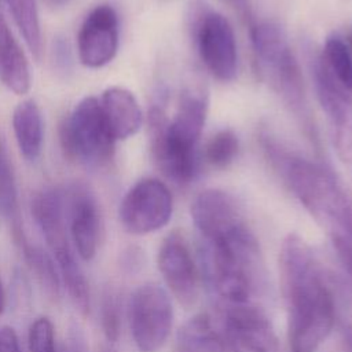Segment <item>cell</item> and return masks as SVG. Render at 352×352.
Here are the masks:
<instances>
[{"mask_svg":"<svg viewBox=\"0 0 352 352\" xmlns=\"http://www.w3.org/2000/svg\"><path fill=\"white\" fill-rule=\"evenodd\" d=\"M280 290L287 308L292 352H315L330 334L334 298L309 245L289 234L279 250Z\"/></svg>","mask_w":352,"mask_h":352,"instance_id":"1","label":"cell"},{"mask_svg":"<svg viewBox=\"0 0 352 352\" xmlns=\"http://www.w3.org/2000/svg\"><path fill=\"white\" fill-rule=\"evenodd\" d=\"M202 242V268L210 289L226 305L252 302L261 280V260L246 221Z\"/></svg>","mask_w":352,"mask_h":352,"instance_id":"2","label":"cell"},{"mask_svg":"<svg viewBox=\"0 0 352 352\" xmlns=\"http://www.w3.org/2000/svg\"><path fill=\"white\" fill-rule=\"evenodd\" d=\"M206 120V102L184 94L170 121L160 109L148 116L151 153L160 169L176 183H188L197 173V148Z\"/></svg>","mask_w":352,"mask_h":352,"instance_id":"3","label":"cell"},{"mask_svg":"<svg viewBox=\"0 0 352 352\" xmlns=\"http://www.w3.org/2000/svg\"><path fill=\"white\" fill-rule=\"evenodd\" d=\"M30 209L48 253L56 264L62 286L80 314L88 315L91 309L89 283L69 236L63 191L58 187H44L36 191Z\"/></svg>","mask_w":352,"mask_h":352,"instance_id":"4","label":"cell"},{"mask_svg":"<svg viewBox=\"0 0 352 352\" xmlns=\"http://www.w3.org/2000/svg\"><path fill=\"white\" fill-rule=\"evenodd\" d=\"M278 161L293 194L330 238L352 232V204L327 169L302 157L282 155Z\"/></svg>","mask_w":352,"mask_h":352,"instance_id":"5","label":"cell"},{"mask_svg":"<svg viewBox=\"0 0 352 352\" xmlns=\"http://www.w3.org/2000/svg\"><path fill=\"white\" fill-rule=\"evenodd\" d=\"M116 142L95 96L81 99L59 128L65 157L91 169L103 168L113 160Z\"/></svg>","mask_w":352,"mask_h":352,"instance_id":"6","label":"cell"},{"mask_svg":"<svg viewBox=\"0 0 352 352\" xmlns=\"http://www.w3.org/2000/svg\"><path fill=\"white\" fill-rule=\"evenodd\" d=\"M129 329L139 352H158L165 345L173 323L169 293L155 282H146L131 294Z\"/></svg>","mask_w":352,"mask_h":352,"instance_id":"7","label":"cell"},{"mask_svg":"<svg viewBox=\"0 0 352 352\" xmlns=\"http://www.w3.org/2000/svg\"><path fill=\"white\" fill-rule=\"evenodd\" d=\"M250 36L258 62L271 74L285 99L300 107L304 99L302 76L283 30L275 23L261 22L252 28Z\"/></svg>","mask_w":352,"mask_h":352,"instance_id":"8","label":"cell"},{"mask_svg":"<svg viewBox=\"0 0 352 352\" xmlns=\"http://www.w3.org/2000/svg\"><path fill=\"white\" fill-rule=\"evenodd\" d=\"M173 212V198L158 179L146 177L136 182L124 195L118 208L120 223L133 235H146L165 227Z\"/></svg>","mask_w":352,"mask_h":352,"instance_id":"9","label":"cell"},{"mask_svg":"<svg viewBox=\"0 0 352 352\" xmlns=\"http://www.w3.org/2000/svg\"><path fill=\"white\" fill-rule=\"evenodd\" d=\"M65 194L67 231L76 254L82 261H92L98 253L102 217L95 194L82 183L69 186Z\"/></svg>","mask_w":352,"mask_h":352,"instance_id":"10","label":"cell"},{"mask_svg":"<svg viewBox=\"0 0 352 352\" xmlns=\"http://www.w3.org/2000/svg\"><path fill=\"white\" fill-rule=\"evenodd\" d=\"M198 52L209 73L220 81H231L238 70L235 33L228 19L219 12H208L198 28Z\"/></svg>","mask_w":352,"mask_h":352,"instance_id":"11","label":"cell"},{"mask_svg":"<svg viewBox=\"0 0 352 352\" xmlns=\"http://www.w3.org/2000/svg\"><path fill=\"white\" fill-rule=\"evenodd\" d=\"M118 15L109 4H99L82 21L77 34L80 62L89 69L110 63L118 50Z\"/></svg>","mask_w":352,"mask_h":352,"instance_id":"12","label":"cell"},{"mask_svg":"<svg viewBox=\"0 0 352 352\" xmlns=\"http://www.w3.org/2000/svg\"><path fill=\"white\" fill-rule=\"evenodd\" d=\"M221 326L231 352H279L268 318L253 302L226 305Z\"/></svg>","mask_w":352,"mask_h":352,"instance_id":"13","label":"cell"},{"mask_svg":"<svg viewBox=\"0 0 352 352\" xmlns=\"http://www.w3.org/2000/svg\"><path fill=\"white\" fill-rule=\"evenodd\" d=\"M157 267L173 297L184 307L197 301L199 274L191 252L179 232H170L160 245Z\"/></svg>","mask_w":352,"mask_h":352,"instance_id":"14","label":"cell"},{"mask_svg":"<svg viewBox=\"0 0 352 352\" xmlns=\"http://www.w3.org/2000/svg\"><path fill=\"white\" fill-rule=\"evenodd\" d=\"M315 88L338 157L352 161V95L331 78L320 60L315 66Z\"/></svg>","mask_w":352,"mask_h":352,"instance_id":"15","label":"cell"},{"mask_svg":"<svg viewBox=\"0 0 352 352\" xmlns=\"http://www.w3.org/2000/svg\"><path fill=\"white\" fill-rule=\"evenodd\" d=\"M190 213L202 239L219 236L245 221L235 199L217 188L201 191L194 198Z\"/></svg>","mask_w":352,"mask_h":352,"instance_id":"16","label":"cell"},{"mask_svg":"<svg viewBox=\"0 0 352 352\" xmlns=\"http://www.w3.org/2000/svg\"><path fill=\"white\" fill-rule=\"evenodd\" d=\"M99 102L116 140H125L140 129L143 113L131 91L122 87H110L102 94Z\"/></svg>","mask_w":352,"mask_h":352,"instance_id":"17","label":"cell"},{"mask_svg":"<svg viewBox=\"0 0 352 352\" xmlns=\"http://www.w3.org/2000/svg\"><path fill=\"white\" fill-rule=\"evenodd\" d=\"M173 352H231V345L223 326L208 314H198L177 330Z\"/></svg>","mask_w":352,"mask_h":352,"instance_id":"18","label":"cell"},{"mask_svg":"<svg viewBox=\"0 0 352 352\" xmlns=\"http://www.w3.org/2000/svg\"><path fill=\"white\" fill-rule=\"evenodd\" d=\"M0 81L14 94L25 95L32 87L30 67L25 51L0 14Z\"/></svg>","mask_w":352,"mask_h":352,"instance_id":"19","label":"cell"},{"mask_svg":"<svg viewBox=\"0 0 352 352\" xmlns=\"http://www.w3.org/2000/svg\"><path fill=\"white\" fill-rule=\"evenodd\" d=\"M12 129L21 155L34 162L43 150L44 124L38 104L33 99L19 102L12 111Z\"/></svg>","mask_w":352,"mask_h":352,"instance_id":"20","label":"cell"},{"mask_svg":"<svg viewBox=\"0 0 352 352\" xmlns=\"http://www.w3.org/2000/svg\"><path fill=\"white\" fill-rule=\"evenodd\" d=\"M0 210L3 212L4 217L8 220L11 226L14 242L16 243V246H19L25 239H28V236L22 226L15 172L1 136H0Z\"/></svg>","mask_w":352,"mask_h":352,"instance_id":"21","label":"cell"},{"mask_svg":"<svg viewBox=\"0 0 352 352\" xmlns=\"http://www.w3.org/2000/svg\"><path fill=\"white\" fill-rule=\"evenodd\" d=\"M18 248L44 293L50 298L58 300L60 297L62 282L52 256L38 245L32 243L29 239L23 241Z\"/></svg>","mask_w":352,"mask_h":352,"instance_id":"22","label":"cell"},{"mask_svg":"<svg viewBox=\"0 0 352 352\" xmlns=\"http://www.w3.org/2000/svg\"><path fill=\"white\" fill-rule=\"evenodd\" d=\"M10 14L36 60L43 55V36L36 0H6Z\"/></svg>","mask_w":352,"mask_h":352,"instance_id":"23","label":"cell"},{"mask_svg":"<svg viewBox=\"0 0 352 352\" xmlns=\"http://www.w3.org/2000/svg\"><path fill=\"white\" fill-rule=\"evenodd\" d=\"M331 78L352 95V52L340 37H329L319 59Z\"/></svg>","mask_w":352,"mask_h":352,"instance_id":"24","label":"cell"},{"mask_svg":"<svg viewBox=\"0 0 352 352\" xmlns=\"http://www.w3.org/2000/svg\"><path fill=\"white\" fill-rule=\"evenodd\" d=\"M239 140L231 129L216 132L206 143L204 157L206 162L214 168L228 166L236 157Z\"/></svg>","mask_w":352,"mask_h":352,"instance_id":"25","label":"cell"},{"mask_svg":"<svg viewBox=\"0 0 352 352\" xmlns=\"http://www.w3.org/2000/svg\"><path fill=\"white\" fill-rule=\"evenodd\" d=\"M29 352H67L65 345L58 346L54 323L47 316L36 318L28 330Z\"/></svg>","mask_w":352,"mask_h":352,"instance_id":"26","label":"cell"},{"mask_svg":"<svg viewBox=\"0 0 352 352\" xmlns=\"http://www.w3.org/2000/svg\"><path fill=\"white\" fill-rule=\"evenodd\" d=\"M118 301L113 292H106L100 302V326L106 338L117 341L120 334V309Z\"/></svg>","mask_w":352,"mask_h":352,"instance_id":"27","label":"cell"},{"mask_svg":"<svg viewBox=\"0 0 352 352\" xmlns=\"http://www.w3.org/2000/svg\"><path fill=\"white\" fill-rule=\"evenodd\" d=\"M0 352H21L19 338L14 327H0Z\"/></svg>","mask_w":352,"mask_h":352,"instance_id":"28","label":"cell"},{"mask_svg":"<svg viewBox=\"0 0 352 352\" xmlns=\"http://www.w3.org/2000/svg\"><path fill=\"white\" fill-rule=\"evenodd\" d=\"M55 60L58 66H62V70H67L69 60H70V52L69 48H66V43L63 40H58L55 44Z\"/></svg>","mask_w":352,"mask_h":352,"instance_id":"29","label":"cell"},{"mask_svg":"<svg viewBox=\"0 0 352 352\" xmlns=\"http://www.w3.org/2000/svg\"><path fill=\"white\" fill-rule=\"evenodd\" d=\"M4 308H6V290H4L3 280L0 278V314H3Z\"/></svg>","mask_w":352,"mask_h":352,"instance_id":"30","label":"cell"},{"mask_svg":"<svg viewBox=\"0 0 352 352\" xmlns=\"http://www.w3.org/2000/svg\"><path fill=\"white\" fill-rule=\"evenodd\" d=\"M346 344L349 346V351L352 352V329H348L346 331Z\"/></svg>","mask_w":352,"mask_h":352,"instance_id":"31","label":"cell"},{"mask_svg":"<svg viewBox=\"0 0 352 352\" xmlns=\"http://www.w3.org/2000/svg\"><path fill=\"white\" fill-rule=\"evenodd\" d=\"M346 45H348V48L351 50V52H352V32H349V34H348V38H346Z\"/></svg>","mask_w":352,"mask_h":352,"instance_id":"32","label":"cell"},{"mask_svg":"<svg viewBox=\"0 0 352 352\" xmlns=\"http://www.w3.org/2000/svg\"><path fill=\"white\" fill-rule=\"evenodd\" d=\"M51 1H54V3H60V1H63V0H51Z\"/></svg>","mask_w":352,"mask_h":352,"instance_id":"33","label":"cell"}]
</instances>
